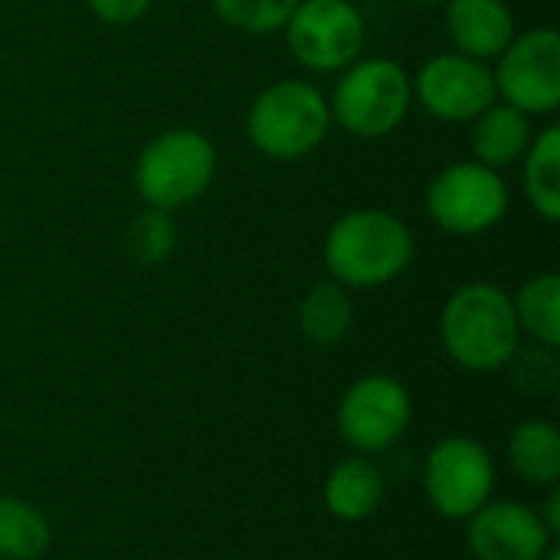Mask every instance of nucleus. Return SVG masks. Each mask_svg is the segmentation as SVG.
Returning <instances> with one entry per match:
<instances>
[{
	"label": "nucleus",
	"instance_id": "20e7f679",
	"mask_svg": "<svg viewBox=\"0 0 560 560\" xmlns=\"http://www.w3.org/2000/svg\"><path fill=\"white\" fill-rule=\"evenodd\" d=\"M331 121L348 135L377 141L394 135L413 108L410 72L390 56L354 59L338 72V82L328 95Z\"/></svg>",
	"mask_w": 560,
	"mask_h": 560
},
{
	"label": "nucleus",
	"instance_id": "6ab92c4d",
	"mask_svg": "<svg viewBox=\"0 0 560 560\" xmlns=\"http://www.w3.org/2000/svg\"><path fill=\"white\" fill-rule=\"evenodd\" d=\"M52 545V525L39 505L20 495H0V558L39 560Z\"/></svg>",
	"mask_w": 560,
	"mask_h": 560
},
{
	"label": "nucleus",
	"instance_id": "dca6fc26",
	"mask_svg": "<svg viewBox=\"0 0 560 560\" xmlns=\"http://www.w3.org/2000/svg\"><path fill=\"white\" fill-rule=\"evenodd\" d=\"M505 459L512 472L528 486H558L560 482V430L551 420H522L509 433Z\"/></svg>",
	"mask_w": 560,
	"mask_h": 560
},
{
	"label": "nucleus",
	"instance_id": "1a4fd4ad",
	"mask_svg": "<svg viewBox=\"0 0 560 560\" xmlns=\"http://www.w3.org/2000/svg\"><path fill=\"white\" fill-rule=\"evenodd\" d=\"M282 33L302 69L341 72L361 59L368 23L351 0H299Z\"/></svg>",
	"mask_w": 560,
	"mask_h": 560
},
{
	"label": "nucleus",
	"instance_id": "4be33fe9",
	"mask_svg": "<svg viewBox=\"0 0 560 560\" xmlns=\"http://www.w3.org/2000/svg\"><path fill=\"white\" fill-rule=\"evenodd\" d=\"M125 246H128L135 262L161 266L174 253V246H177V226H174L171 213L167 210H154V207L141 210L131 220L128 233H125Z\"/></svg>",
	"mask_w": 560,
	"mask_h": 560
},
{
	"label": "nucleus",
	"instance_id": "4468645a",
	"mask_svg": "<svg viewBox=\"0 0 560 560\" xmlns=\"http://www.w3.org/2000/svg\"><path fill=\"white\" fill-rule=\"evenodd\" d=\"M532 138H535L532 115H525L522 108H515L509 102H499V98L482 115H476L469 121L472 161H479V164H486L492 171L522 164Z\"/></svg>",
	"mask_w": 560,
	"mask_h": 560
},
{
	"label": "nucleus",
	"instance_id": "bb28decb",
	"mask_svg": "<svg viewBox=\"0 0 560 560\" xmlns=\"http://www.w3.org/2000/svg\"><path fill=\"white\" fill-rule=\"evenodd\" d=\"M417 3H446V0H417Z\"/></svg>",
	"mask_w": 560,
	"mask_h": 560
},
{
	"label": "nucleus",
	"instance_id": "9b49d317",
	"mask_svg": "<svg viewBox=\"0 0 560 560\" xmlns=\"http://www.w3.org/2000/svg\"><path fill=\"white\" fill-rule=\"evenodd\" d=\"M410 82H413V102L436 121H453V125L472 121L499 98L492 66L456 49L430 56L417 69V75H410Z\"/></svg>",
	"mask_w": 560,
	"mask_h": 560
},
{
	"label": "nucleus",
	"instance_id": "5701e85b",
	"mask_svg": "<svg viewBox=\"0 0 560 560\" xmlns=\"http://www.w3.org/2000/svg\"><path fill=\"white\" fill-rule=\"evenodd\" d=\"M505 371L512 374L515 387H518V390H525L528 397H551V394H558V387H560L558 348H545V345L518 348Z\"/></svg>",
	"mask_w": 560,
	"mask_h": 560
},
{
	"label": "nucleus",
	"instance_id": "0eeeda50",
	"mask_svg": "<svg viewBox=\"0 0 560 560\" xmlns=\"http://www.w3.org/2000/svg\"><path fill=\"white\" fill-rule=\"evenodd\" d=\"M413 423V397L390 374H364L351 381L338 400L335 427L341 443L358 456L394 450Z\"/></svg>",
	"mask_w": 560,
	"mask_h": 560
},
{
	"label": "nucleus",
	"instance_id": "f8f14e48",
	"mask_svg": "<svg viewBox=\"0 0 560 560\" xmlns=\"http://www.w3.org/2000/svg\"><path fill=\"white\" fill-rule=\"evenodd\" d=\"M463 525L472 560H545L558 545L538 509L515 499H489Z\"/></svg>",
	"mask_w": 560,
	"mask_h": 560
},
{
	"label": "nucleus",
	"instance_id": "f257e3e1",
	"mask_svg": "<svg viewBox=\"0 0 560 560\" xmlns=\"http://www.w3.org/2000/svg\"><path fill=\"white\" fill-rule=\"evenodd\" d=\"M440 341L450 361L469 374L505 371L522 348L512 295L495 282L459 285L440 312Z\"/></svg>",
	"mask_w": 560,
	"mask_h": 560
},
{
	"label": "nucleus",
	"instance_id": "cd10ccee",
	"mask_svg": "<svg viewBox=\"0 0 560 560\" xmlns=\"http://www.w3.org/2000/svg\"><path fill=\"white\" fill-rule=\"evenodd\" d=\"M0 560H3V558H0Z\"/></svg>",
	"mask_w": 560,
	"mask_h": 560
},
{
	"label": "nucleus",
	"instance_id": "423d86ee",
	"mask_svg": "<svg viewBox=\"0 0 560 560\" xmlns=\"http://www.w3.org/2000/svg\"><path fill=\"white\" fill-rule=\"evenodd\" d=\"M423 495L430 509L446 522H466L489 499H495L499 469L492 453L463 433L443 436L423 459Z\"/></svg>",
	"mask_w": 560,
	"mask_h": 560
},
{
	"label": "nucleus",
	"instance_id": "9d476101",
	"mask_svg": "<svg viewBox=\"0 0 560 560\" xmlns=\"http://www.w3.org/2000/svg\"><path fill=\"white\" fill-rule=\"evenodd\" d=\"M495 95L522 108L525 115H555L560 108V36L555 26H538L515 33V39L499 52Z\"/></svg>",
	"mask_w": 560,
	"mask_h": 560
},
{
	"label": "nucleus",
	"instance_id": "b1692460",
	"mask_svg": "<svg viewBox=\"0 0 560 560\" xmlns=\"http://www.w3.org/2000/svg\"><path fill=\"white\" fill-rule=\"evenodd\" d=\"M151 3L154 0H85L92 16L108 26H128V23L141 20L151 10Z\"/></svg>",
	"mask_w": 560,
	"mask_h": 560
},
{
	"label": "nucleus",
	"instance_id": "39448f33",
	"mask_svg": "<svg viewBox=\"0 0 560 560\" xmlns=\"http://www.w3.org/2000/svg\"><path fill=\"white\" fill-rule=\"evenodd\" d=\"M217 177V148L197 128H167L135 158V190L154 210H180L200 200Z\"/></svg>",
	"mask_w": 560,
	"mask_h": 560
},
{
	"label": "nucleus",
	"instance_id": "393cba45",
	"mask_svg": "<svg viewBox=\"0 0 560 560\" xmlns=\"http://www.w3.org/2000/svg\"><path fill=\"white\" fill-rule=\"evenodd\" d=\"M538 518L545 522V528L551 532V538L560 535V486H548V495L538 509Z\"/></svg>",
	"mask_w": 560,
	"mask_h": 560
},
{
	"label": "nucleus",
	"instance_id": "f3484780",
	"mask_svg": "<svg viewBox=\"0 0 560 560\" xmlns=\"http://www.w3.org/2000/svg\"><path fill=\"white\" fill-rule=\"evenodd\" d=\"M354 325V302L351 289L335 279L315 282L299 302V331L315 348H335L351 335Z\"/></svg>",
	"mask_w": 560,
	"mask_h": 560
},
{
	"label": "nucleus",
	"instance_id": "7ed1b4c3",
	"mask_svg": "<svg viewBox=\"0 0 560 560\" xmlns=\"http://www.w3.org/2000/svg\"><path fill=\"white\" fill-rule=\"evenodd\" d=\"M331 131L328 95L308 79L266 85L246 112V138L269 161H302Z\"/></svg>",
	"mask_w": 560,
	"mask_h": 560
},
{
	"label": "nucleus",
	"instance_id": "a211bd4d",
	"mask_svg": "<svg viewBox=\"0 0 560 560\" xmlns=\"http://www.w3.org/2000/svg\"><path fill=\"white\" fill-rule=\"evenodd\" d=\"M522 184H525V197L532 203V210L545 220V223H558L560 220V128L548 125L541 128L525 158H522Z\"/></svg>",
	"mask_w": 560,
	"mask_h": 560
},
{
	"label": "nucleus",
	"instance_id": "a878e982",
	"mask_svg": "<svg viewBox=\"0 0 560 560\" xmlns=\"http://www.w3.org/2000/svg\"><path fill=\"white\" fill-rule=\"evenodd\" d=\"M545 560H560V548H558V545H555V548H551V551L545 555Z\"/></svg>",
	"mask_w": 560,
	"mask_h": 560
},
{
	"label": "nucleus",
	"instance_id": "f03ea898",
	"mask_svg": "<svg viewBox=\"0 0 560 560\" xmlns=\"http://www.w3.org/2000/svg\"><path fill=\"white\" fill-rule=\"evenodd\" d=\"M417 243L410 226L377 207H358L341 213L322 246L328 276L345 289H381L407 272Z\"/></svg>",
	"mask_w": 560,
	"mask_h": 560
},
{
	"label": "nucleus",
	"instance_id": "6e6552de",
	"mask_svg": "<svg viewBox=\"0 0 560 560\" xmlns=\"http://www.w3.org/2000/svg\"><path fill=\"white\" fill-rule=\"evenodd\" d=\"M427 213L453 236L489 233L509 213V184L502 180V171L479 161H456L430 180Z\"/></svg>",
	"mask_w": 560,
	"mask_h": 560
},
{
	"label": "nucleus",
	"instance_id": "412c9836",
	"mask_svg": "<svg viewBox=\"0 0 560 560\" xmlns=\"http://www.w3.org/2000/svg\"><path fill=\"white\" fill-rule=\"evenodd\" d=\"M299 0H210L220 23L246 36H269L285 26Z\"/></svg>",
	"mask_w": 560,
	"mask_h": 560
},
{
	"label": "nucleus",
	"instance_id": "ddd939ff",
	"mask_svg": "<svg viewBox=\"0 0 560 560\" xmlns=\"http://www.w3.org/2000/svg\"><path fill=\"white\" fill-rule=\"evenodd\" d=\"M446 36L456 52L472 59H499V52L515 39V13L505 0H446L443 3Z\"/></svg>",
	"mask_w": 560,
	"mask_h": 560
},
{
	"label": "nucleus",
	"instance_id": "aec40b11",
	"mask_svg": "<svg viewBox=\"0 0 560 560\" xmlns=\"http://www.w3.org/2000/svg\"><path fill=\"white\" fill-rule=\"evenodd\" d=\"M512 305L522 335H528L535 345L560 348V279L555 272L522 282V289L512 295Z\"/></svg>",
	"mask_w": 560,
	"mask_h": 560
},
{
	"label": "nucleus",
	"instance_id": "2eb2a0df",
	"mask_svg": "<svg viewBox=\"0 0 560 560\" xmlns=\"http://www.w3.org/2000/svg\"><path fill=\"white\" fill-rule=\"evenodd\" d=\"M384 489L387 486H384L381 466L371 456L351 453L328 472L322 499H325V509L331 512V518H338L345 525H361L381 509Z\"/></svg>",
	"mask_w": 560,
	"mask_h": 560
}]
</instances>
